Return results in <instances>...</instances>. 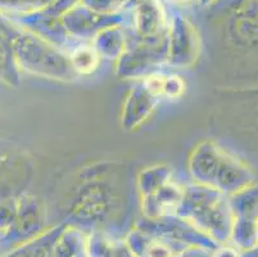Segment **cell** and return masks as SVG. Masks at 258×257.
I'll return each instance as SVG.
<instances>
[{
  "label": "cell",
  "mask_w": 258,
  "mask_h": 257,
  "mask_svg": "<svg viewBox=\"0 0 258 257\" xmlns=\"http://www.w3.org/2000/svg\"><path fill=\"white\" fill-rule=\"evenodd\" d=\"M130 257H134V256H130Z\"/></svg>",
  "instance_id": "8fae6325"
},
{
  "label": "cell",
  "mask_w": 258,
  "mask_h": 257,
  "mask_svg": "<svg viewBox=\"0 0 258 257\" xmlns=\"http://www.w3.org/2000/svg\"><path fill=\"white\" fill-rule=\"evenodd\" d=\"M51 0H0V12H30L41 8Z\"/></svg>",
  "instance_id": "3957f363"
},
{
  "label": "cell",
  "mask_w": 258,
  "mask_h": 257,
  "mask_svg": "<svg viewBox=\"0 0 258 257\" xmlns=\"http://www.w3.org/2000/svg\"><path fill=\"white\" fill-rule=\"evenodd\" d=\"M53 247L49 239H36L26 242L15 249H11L0 257H51Z\"/></svg>",
  "instance_id": "6da1fadb"
},
{
  "label": "cell",
  "mask_w": 258,
  "mask_h": 257,
  "mask_svg": "<svg viewBox=\"0 0 258 257\" xmlns=\"http://www.w3.org/2000/svg\"><path fill=\"white\" fill-rule=\"evenodd\" d=\"M212 257H239V252L233 248H222L219 251H215Z\"/></svg>",
  "instance_id": "52a82bcc"
},
{
  "label": "cell",
  "mask_w": 258,
  "mask_h": 257,
  "mask_svg": "<svg viewBox=\"0 0 258 257\" xmlns=\"http://www.w3.org/2000/svg\"><path fill=\"white\" fill-rule=\"evenodd\" d=\"M176 257H212L208 248H185Z\"/></svg>",
  "instance_id": "8992f818"
},
{
  "label": "cell",
  "mask_w": 258,
  "mask_h": 257,
  "mask_svg": "<svg viewBox=\"0 0 258 257\" xmlns=\"http://www.w3.org/2000/svg\"><path fill=\"white\" fill-rule=\"evenodd\" d=\"M239 257H258V243L252 248L239 252Z\"/></svg>",
  "instance_id": "ba28073f"
},
{
  "label": "cell",
  "mask_w": 258,
  "mask_h": 257,
  "mask_svg": "<svg viewBox=\"0 0 258 257\" xmlns=\"http://www.w3.org/2000/svg\"><path fill=\"white\" fill-rule=\"evenodd\" d=\"M125 0H84L85 6L95 11H113L117 7L121 6Z\"/></svg>",
  "instance_id": "5b68a950"
},
{
  "label": "cell",
  "mask_w": 258,
  "mask_h": 257,
  "mask_svg": "<svg viewBox=\"0 0 258 257\" xmlns=\"http://www.w3.org/2000/svg\"><path fill=\"white\" fill-rule=\"evenodd\" d=\"M257 229H258V223H257Z\"/></svg>",
  "instance_id": "30bf717a"
},
{
  "label": "cell",
  "mask_w": 258,
  "mask_h": 257,
  "mask_svg": "<svg viewBox=\"0 0 258 257\" xmlns=\"http://www.w3.org/2000/svg\"><path fill=\"white\" fill-rule=\"evenodd\" d=\"M75 63L76 67L79 68L81 72H88L91 71L95 66V60H97V54L94 53L91 49L83 48L75 53Z\"/></svg>",
  "instance_id": "277c9868"
},
{
  "label": "cell",
  "mask_w": 258,
  "mask_h": 257,
  "mask_svg": "<svg viewBox=\"0 0 258 257\" xmlns=\"http://www.w3.org/2000/svg\"><path fill=\"white\" fill-rule=\"evenodd\" d=\"M51 257H89L84 240L67 235L51 252Z\"/></svg>",
  "instance_id": "7a4b0ae2"
},
{
  "label": "cell",
  "mask_w": 258,
  "mask_h": 257,
  "mask_svg": "<svg viewBox=\"0 0 258 257\" xmlns=\"http://www.w3.org/2000/svg\"><path fill=\"white\" fill-rule=\"evenodd\" d=\"M173 3H180V4H185V3H189L191 0H171Z\"/></svg>",
  "instance_id": "9c48e42d"
}]
</instances>
